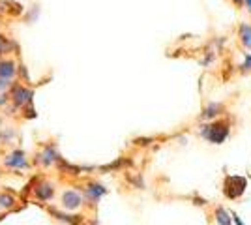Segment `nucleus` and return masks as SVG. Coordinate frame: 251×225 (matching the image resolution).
I'll return each mask as SVG.
<instances>
[{
  "mask_svg": "<svg viewBox=\"0 0 251 225\" xmlns=\"http://www.w3.org/2000/svg\"><path fill=\"white\" fill-rule=\"evenodd\" d=\"M230 216H232V222H234V225H246L244 222H242V218L234 210H230Z\"/></svg>",
  "mask_w": 251,
  "mask_h": 225,
  "instance_id": "13",
  "label": "nucleus"
},
{
  "mask_svg": "<svg viewBox=\"0 0 251 225\" xmlns=\"http://www.w3.org/2000/svg\"><path fill=\"white\" fill-rule=\"evenodd\" d=\"M52 195H54V184H51V182L38 184V188H36V197H38L40 201H49V199H52Z\"/></svg>",
  "mask_w": 251,
  "mask_h": 225,
  "instance_id": "5",
  "label": "nucleus"
},
{
  "mask_svg": "<svg viewBox=\"0 0 251 225\" xmlns=\"http://www.w3.org/2000/svg\"><path fill=\"white\" fill-rule=\"evenodd\" d=\"M13 197L11 195H0V208H10L13 206Z\"/></svg>",
  "mask_w": 251,
  "mask_h": 225,
  "instance_id": "12",
  "label": "nucleus"
},
{
  "mask_svg": "<svg viewBox=\"0 0 251 225\" xmlns=\"http://www.w3.org/2000/svg\"><path fill=\"white\" fill-rule=\"evenodd\" d=\"M15 74V68H13V64H11L10 60H6V62H0V77L2 79H10L11 75Z\"/></svg>",
  "mask_w": 251,
  "mask_h": 225,
  "instance_id": "9",
  "label": "nucleus"
},
{
  "mask_svg": "<svg viewBox=\"0 0 251 225\" xmlns=\"http://www.w3.org/2000/svg\"><path fill=\"white\" fill-rule=\"evenodd\" d=\"M234 2H236V4H242V0H234Z\"/></svg>",
  "mask_w": 251,
  "mask_h": 225,
  "instance_id": "16",
  "label": "nucleus"
},
{
  "mask_svg": "<svg viewBox=\"0 0 251 225\" xmlns=\"http://www.w3.org/2000/svg\"><path fill=\"white\" fill-rule=\"evenodd\" d=\"M240 38H242V43L251 51V26L250 25H242L240 26Z\"/></svg>",
  "mask_w": 251,
  "mask_h": 225,
  "instance_id": "8",
  "label": "nucleus"
},
{
  "mask_svg": "<svg viewBox=\"0 0 251 225\" xmlns=\"http://www.w3.org/2000/svg\"><path fill=\"white\" fill-rule=\"evenodd\" d=\"M246 4H248V8L251 10V0H246Z\"/></svg>",
  "mask_w": 251,
  "mask_h": 225,
  "instance_id": "15",
  "label": "nucleus"
},
{
  "mask_svg": "<svg viewBox=\"0 0 251 225\" xmlns=\"http://www.w3.org/2000/svg\"><path fill=\"white\" fill-rule=\"evenodd\" d=\"M60 204H62V208H66V210H77L83 204V197H81V193L74 192V190H68V192L62 193Z\"/></svg>",
  "mask_w": 251,
  "mask_h": 225,
  "instance_id": "3",
  "label": "nucleus"
},
{
  "mask_svg": "<svg viewBox=\"0 0 251 225\" xmlns=\"http://www.w3.org/2000/svg\"><path fill=\"white\" fill-rule=\"evenodd\" d=\"M214 218H216V224L218 225H232V216L227 208H223V206H218L216 210H214Z\"/></svg>",
  "mask_w": 251,
  "mask_h": 225,
  "instance_id": "7",
  "label": "nucleus"
},
{
  "mask_svg": "<svg viewBox=\"0 0 251 225\" xmlns=\"http://www.w3.org/2000/svg\"><path fill=\"white\" fill-rule=\"evenodd\" d=\"M246 188H248V180L240 175H227L223 180V195L230 201L240 199L246 193Z\"/></svg>",
  "mask_w": 251,
  "mask_h": 225,
  "instance_id": "1",
  "label": "nucleus"
},
{
  "mask_svg": "<svg viewBox=\"0 0 251 225\" xmlns=\"http://www.w3.org/2000/svg\"><path fill=\"white\" fill-rule=\"evenodd\" d=\"M4 165L13 167V169H25V167H26V158H25V154H23L21 150H17V152L10 154V156L4 160Z\"/></svg>",
  "mask_w": 251,
  "mask_h": 225,
  "instance_id": "4",
  "label": "nucleus"
},
{
  "mask_svg": "<svg viewBox=\"0 0 251 225\" xmlns=\"http://www.w3.org/2000/svg\"><path fill=\"white\" fill-rule=\"evenodd\" d=\"M201 135L212 145H221L229 137V126L227 124H208V126H202Z\"/></svg>",
  "mask_w": 251,
  "mask_h": 225,
  "instance_id": "2",
  "label": "nucleus"
},
{
  "mask_svg": "<svg viewBox=\"0 0 251 225\" xmlns=\"http://www.w3.org/2000/svg\"><path fill=\"white\" fill-rule=\"evenodd\" d=\"M84 193H86V197L90 199V201H98L100 197H103L105 193H107V190H105L101 184H88L86 188H84Z\"/></svg>",
  "mask_w": 251,
  "mask_h": 225,
  "instance_id": "6",
  "label": "nucleus"
},
{
  "mask_svg": "<svg viewBox=\"0 0 251 225\" xmlns=\"http://www.w3.org/2000/svg\"><path fill=\"white\" fill-rule=\"evenodd\" d=\"M221 105L220 103H210L208 107L204 109V113H202V117L204 118H214L216 115H220V111H221Z\"/></svg>",
  "mask_w": 251,
  "mask_h": 225,
  "instance_id": "11",
  "label": "nucleus"
},
{
  "mask_svg": "<svg viewBox=\"0 0 251 225\" xmlns=\"http://www.w3.org/2000/svg\"><path fill=\"white\" fill-rule=\"evenodd\" d=\"M242 68H244V70H251V56H250V54L246 56V60H244V64H242Z\"/></svg>",
  "mask_w": 251,
  "mask_h": 225,
  "instance_id": "14",
  "label": "nucleus"
},
{
  "mask_svg": "<svg viewBox=\"0 0 251 225\" xmlns=\"http://www.w3.org/2000/svg\"><path fill=\"white\" fill-rule=\"evenodd\" d=\"M52 161H56V152H54L51 147H47L45 152L42 154V163L43 165H51Z\"/></svg>",
  "mask_w": 251,
  "mask_h": 225,
  "instance_id": "10",
  "label": "nucleus"
}]
</instances>
